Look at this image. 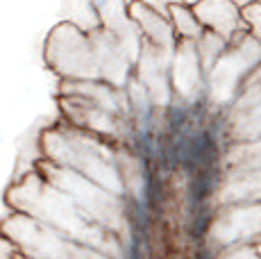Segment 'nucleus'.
<instances>
[{"label":"nucleus","instance_id":"nucleus-3","mask_svg":"<svg viewBox=\"0 0 261 259\" xmlns=\"http://www.w3.org/2000/svg\"><path fill=\"white\" fill-rule=\"evenodd\" d=\"M207 225H209V212H195L193 221H191V237L200 239L207 230Z\"/></svg>","mask_w":261,"mask_h":259},{"label":"nucleus","instance_id":"nucleus-4","mask_svg":"<svg viewBox=\"0 0 261 259\" xmlns=\"http://www.w3.org/2000/svg\"><path fill=\"white\" fill-rule=\"evenodd\" d=\"M195 259H212V255H209V250H200L198 255H195Z\"/></svg>","mask_w":261,"mask_h":259},{"label":"nucleus","instance_id":"nucleus-2","mask_svg":"<svg viewBox=\"0 0 261 259\" xmlns=\"http://www.w3.org/2000/svg\"><path fill=\"white\" fill-rule=\"evenodd\" d=\"M187 121H189V112H187V107H170L168 109V127H170V132L173 134H179L182 132V127L187 125Z\"/></svg>","mask_w":261,"mask_h":259},{"label":"nucleus","instance_id":"nucleus-1","mask_svg":"<svg viewBox=\"0 0 261 259\" xmlns=\"http://www.w3.org/2000/svg\"><path fill=\"white\" fill-rule=\"evenodd\" d=\"M214 182H216V171H214V168H209V171H195L193 175H191V182H189V202H191V207H193V212L200 205H204V200L212 196Z\"/></svg>","mask_w":261,"mask_h":259}]
</instances>
